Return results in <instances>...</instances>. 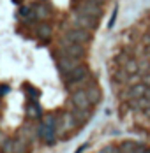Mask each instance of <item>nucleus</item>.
I'll list each match as a JSON object with an SVG mask.
<instances>
[{
  "label": "nucleus",
  "mask_w": 150,
  "mask_h": 153,
  "mask_svg": "<svg viewBox=\"0 0 150 153\" xmlns=\"http://www.w3.org/2000/svg\"><path fill=\"white\" fill-rule=\"evenodd\" d=\"M34 13H35V18L41 19V21H44L46 18H50V9H48L46 5H43V4L35 5V7H34Z\"/></svg>",
  "instance_id": "2eb2a0df"
},
{
  "label": "nucleus",
  "mask_w": 150,
  "mask_h": 153,
  "mask_svg": "<svg viewBox=\"0 0 150 153\" xmlns=\"http://www.w3.org/2000/svg\"><path fill=\"white\" fill-rule=\"evenodd\" d=\"M143 42H145L147 46H150V35H148V33H147V35L143 37Z\"/></svg>",
  "instance_id": "412c9836"
},
{
  "label": "nucleus",
  "mask_w": 150,
  "mask_h": 153,
  "mask_svg": "<svg viewBox=\"0 0 150 153\" xmlns=\"http://www.w3.org/2000/svg\"><path fill=\"white\" fill-rule=\"evenodd\" d=\"M80 65H81V60L71 58V56H67V55H64V56L58 60V67H60V71L64 72V76H67L69 72H73V71L78 69Z\"/></svg>",
  "instance_id": "423d86ee"
},
{
  "label": "nucleus",
  "mask_w": 150,
  "mask_h": 153,
  "mask_svg": "<svg viewBox=\"0 0 150 153\" xmlns=\"http://www.w3.org/2000/svg\"><path fill=\"white\" fill-rule=\"evenodd\" d=\"M9 141H11V139L7 137V134H4V132H0V150H2V148H4V146H5V144L9 143Z\"/></svg>",
  "instance_id": "f3484780"
},
{
  "label": "nucleus",
  "mask_w": 150,
  "mask_h": 153,
  "mask_svg": "<svg viewBox=\"0 0 150 153\" xmlns=\"http://www.w3.org/2000/svg\"><path fill=\"white\" fill-rule=\"evenodd\" d=\"M7 92H9V86H5V85H2V86H0V97H4V95H5Z\"/></svg>",
  "instance_id": "6ab92c4d"
},
{
  "label": "nucleus",
  "mask_w": 150,
  "mask_h": 153,
  "mask_svg": "<svg viewBox=\"0 0 150 153\" xmlns=\"http://www.w3.org/2000/svg\"><path fill=\"white\" fill-rule=\"evenodd\" d=\"M27 114H28V118H39V114H41V111H39V106H37L35 102H32V104H28V109H27Z\"/></svg>",
  "instance_id": "dca6fc26"
},
{
  "label": "nucleus",
  "mask_w": 150,
  "mask_h": 153,
  "mask_svg": "<svg viewBox=\"0 0 150 153\" xmlns=\"http://www.w3.org/2000/svg\"><path fill=\"white\" fill-rule=\"evenodd\" d=\"M124 71H125L129 76H134V74H138V72H140V63H138V60H134V58H129V60L124 63Z\"/></svg>",
  "instance_id": "4468645a"
},
{
  "label": "nucleus",
  "mask_w": 150,
  "mask_h": 153,
  "mask_svg": "<svg viewBox=\"0 0 150 153\" xmlns=\"http://www.w3.org/2000/svg\"><path fill=\"white\" fill-rule=\"evenodd\" d=\"M148 35H150V28H148Z\"/></svg>",
  "instance_id": "b1692460"
},
{
  "label": "nucleus",
  "mask_w": 150,
  "mask_h": 153,
  "mask_svg": "<svg viewBox=\"0 0 150 153\" xmlns=\"http://www.w3.org/2000/svg\"><path fill=\"white\" fill-rule=\"evenodd\" d=\"M145 116H147V118H150V107H148V109H145Z\"/></svg>",
  "instance_id": "4be33fe9"
},
{
  "label": "nucleus",
  "mask_w": 150,
  "mask_h": 153,
  "mask_svg": "<svg viewBox=\"0 0 150 153\" xmlns=\"http://www.w3.org/2000/svg\"><path fill=\"white\" fill-rule=\"evenodd\" d=\"M85 92H87V95H88V100H90V104H92V106H95V104H99V102H101L103 93H101L99 86H97L95 83H90L88 86L85 88Z\"/></svg>",
  "instance_id": "9d476101"
},
{
  "label": "nucleus",
  "mask_w": 150,
  "mask_h": 153,
  "mask_svg": "<svg viewBox=\"0 0 150 153\" xmlns=\"http://www.w3.org/2000/svg\"><path fill=\"white\" fill-rule=\"evenodd\" d=\"M35 33H37V37L39 39H43V41H48V39H51V25L50 23H39L37 25V28H35Z\"/></svg>",
  "instance_id": "f8f14e48"
},
{
  "label": "nucleus",
  "mask_w": 150,
  "mask_h": 153,
  "mask_svg": "<svg viewBox=\"0 0 150 153\" xmlns=\"http://www.w3.org/2000/svg\"><path fill=\"white\" fill-rule=\"evenodd\" d=\"M141 81H143L145 86L148 85V88H150V74H143V76H141Z\"/></svg>",
  "instance_id": "a211bd4d"
},
{
  "label": "nucleus",
  "mask_w": 150,
  "mask_h": 153,
  "mask_svg": "<svg viewBox=\"0 0 150 153\" xmlns=\"http://www.w3.org/2000/svg\"><path fill=\"white\" fill-rule=\"evenodd\" d=\"M74 23H76V28H81V30H87L92 32L97 28V19H92V18H87V16H81V14H76L74 18Z\"/></svg>",
  "instance_id": "0eeeda50"
},
{
  "label": "nucleus",
  "mask_w": 150,
  "mask_h": 153,
  "mask_svg": "<svg viewBox=\"0 0 150 153\" xmlns=\"http://www.w3.org/2000/svg\"><path fill=\"white\" fill-rule=\"evenodd\" d=\"M87 77H88V69H87V65H80L78 69H74L73 72H69V74L65 76V83H67V86H73V85L81 83V81L87 79Z\"/></svg>",
  "instance_id": "20e7f679"
},
{
  "label": "nucleus",
  "mask_w": 150,
  "mask_h": 153,
  "mask_svg": "<svg viewBox=\"0 0 150 153\" xmlns=\"http://www.w3.org/2000/svg\"><path fill=\"white\" fill-rule=\"evenodd\" d=\"M55 134H57V120H55L53 114H50V116H46L44 122L39 127V136L44 137V141L48 144H51L55 141Z\"/></svg>",
  "instance_id": "f257e3e1"
},
{
  "label": "nucleus",
  "mask_w": 150,
  "mask_h": 153,
  "mask_svg": "<svg viewBox=\"0 0 150 153\" xmlns=\"http://www.w3.org/2000/svg\"><path fill=\"white\" fill-rule=\"evenodd\" d=\"M115 18H117V7L113 9V16H111V19H110V27H113V23H115Z\"/></svg>",
  "instance_id": "aec40b11"
},
{
  "label": "nucleus",
  "mask_w": 150,
  "mask_h": 153,
  "mask_svg": "<svg viewBox=\"0 0 150 153\" xmlns=\"http://www.w3.org/2000/svg\"><path fill=\"white\" fill-rule=\"evenodd\" d=\"M147 90H148V86H145L143 83H138V85H134V86L129 88V92L125 93V97H127L129 100H138V99L145 97Z\"/></svg>",
  "instance_id": "1a4fd4ad"
},
{
  "label": "nucleus",
  "mask_w": 150,
  "mask_h": 153,
  "mask_svg": "<svg viewBox=\"0 0 150 153\" xmlns=\"http://www.w3.org/2000/svg\"><path fill=\"white\" fill-rule=\"evenodd\" d=\"M71 102H73V106H74L76 109H88V107L92 106L90 100H88V95H87L85 90H76V92H73Z\"/></svg>",
  "instance_id": "39448f33"
},
{
  "label": "nucleus",
  "mask_w": 150,
  "mask_h": 153,
  "mask_svg": "<svg viewBox=\"0 0 150 153\" xmlns=\"http://www.w3.org/2000/svg\"><path fill=\"white\" fill-rule=\"evenodd\" d=\"M65 41L83 46V44H87L90 41V32L81 30V28H71V30H67V33H65Z\"/></svg>",
  "instance_id": "7ed1b4c3"
},
{
  "label": "nucleus",
  "mask_w": 150,
  "mask_h": 153,
  "mask_svg": "<svg viewBox=\"0 0 150 153\" xmlns=\"http://www.w3.org/2000/svg\"><path fill=\"white\" fill-rule=\"evenodd\" d=\"M120 153H145V150L134 141H124L120 144Z\"/></svg>",
  "instance_id": "9b49d317"
},
{
  "label": "nucleus",
  "mask_w": 150,
  "mask_h": 153,
  "mask_svg": "<svg viewBox=\"0 0 150 153\" xmlns=\"http://www.w3.org/2000/svg\"><path fill=\"white\" fill-rule=\"evenodd\" d=\"M64 55H67V56H71V58H78V60H81V58L85 56V48L81 46V44H74V42L65 41Z\"/></svg>",
  "instance_id": "6e6552de"
},
{
  "label": "nucleus",
  "mask_w": 150,
  "mask_h": 153,
  "mask_svg": "<svg viewBox=\"0 0 150 153\" xmlns=\"http://www.w3.org/2000/svg\"><path fill=\"white\" fill-rule=\"evenodd\" d=\"M13 153H28V143L25 139H13Z\"/></svg>",
  "instance_id": "ddd939ff"
},
{
  "label": "nucleus",
  "mask_w": 150,
  "mask_h": 153,
  "mask_svg": "<svg viewBox=\"0 0 150 153\" xmlns=\"http://www.w3.org/2000/svg\"><path fill=\"white\" fill-rule=\"evenodd\" d=\"M145 153H150V150H145Z\"/></svg>",
  "instance_id": "5701e85b"
},
{
  "label": "nucleus",
  "mask_w": 150,
  "mask_h": 153,
  "mask_svg": "<svg viewBox=\"0 0 150 153\" xmlns=\"http://www.w3.org/2000/svg\"><path fill=\"white\" fill-rule=\"evenodd\" d=\"M78 14L87 16V18H92V19H97L103 14V9H101V4L97 0H88V2H83L80 7H78Z\"/></svg>",
  "instance_id": "f03ea898"
}]
</instances>
